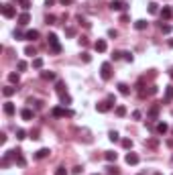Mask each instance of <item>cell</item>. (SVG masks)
Listing matches in <instances>:
<instances>
[{
	"label": "cell",
	"mask_w": 173,
	"mask_h": 175,
	"mask_svg": "<svg viewBox=\"0 0 173 175\" xmlns=\"http://www.w3.org/2000/svg\"><path fill=\"white\" fill-rule=\"evenodd\" d=\"M51 114L55 116V118H65V116H73V110H69V108L65 106H57L51 110Z\"/></svg>",
	"instance_id": "6da1fadb"
},
{
	"label": "cell",
	"mask_w": 173,
	"mask_h": 175,
	"mask_svg": "<svg viewBox=\"0 0 173 175\" xmlns=\"http://www.w3.org/2000/svg\"><path fill=\"white\" fill-rule=\"evenodd\" d=\"M100 77L104 81H108V80H112V65L110 63H102V67H100Z\"/></svg>",
	"instance_id": "7a4b0ae2"
},
{
	"label": "cell",
	"mask_w": 173,
	"mask_h": 175,
	"mask_svg": "<svg viewBox=\"0 0 173 175\" xmlns=\"http://www.w3.org/2000/svg\"><path fill=\"white\" fill-rule=\"evenodd\" d=\"M8 153H10V157H12L14 161H16V165H19V167H25V165H27V161H25V157H22V153H20L19 149H14V151H8Z\"/></svg>",
	"instance_id": "3957f363"
},
{
	"label": "cell",
	"mask_w": 173,
	"mask_h": 175,
	"mask_svg": "<svg viewBox=\"0 0 173 175\" xmlns=\"http://www.w3.org/2000/svg\"><path fill=\"white\" fill-rule=\"evenodd\" d=\"M96 110H98L100 114H106V112H110V110H112V102H110V100L98 102V104H96Z\"/></svg>",
	"instance_id": "277c9868"
},
{
	"label": "cell",
	"mask_w": 173,
	"mask_h": 175,
	"mask_svg": "<svg viewBox=\"0 0 173 175\" xmlns=\"http://www.w3.org/2000/svg\"><path fill=\"white\" fill-rule=\"evenodd\" d=\"M108 6L112 8V10H118V12H122V10H126V2H124V0H112V2H110V4H108Z\"/></svg>",
	"instance_id": "5b68a950"
},
{
	"label": "cell",
	"mask_w": 173,
	"mask_h": 175,
	"mask_svg": "<svg viewBox=\"0 0 173 175\" xmlns=\"http://www.w3.org/2000/svg\"><path fill=\"white\" fill-rule=\"evenodd\" d=\"M2 14H4L6 19H12V16H16V8H14L12 4H2Z\"/></svg>",
	"instance_id": "8992f818"
},
{
	"label": "cell",
	"mask_w": 173,
	"mask_h": 175,
	"mask_svg": "<svg viewBox=\"0 0 173 175\" xmlns=\"http://www.w3.org/2000/svg\"><path fill=\"white\" fill-rule=\"evenodd\" d=\"M94 49H96L98 53H104V51H106V49H108L106 41H104V39H98V41H96V43H94Z\"/></svg>",
	"instance_id": "52a82bcc"
},
{
	"label": "cell",
	"mask_w": 173,
	"mask_h": 175,
	"mask_svg": "<svg viewBox=\"0 0 173 175\" xmlns=\"http://www.w3.org/2000/svg\"><path fill=\"white\" fill-rule=\"evenodd\" d=\"M173 102V86L165 88V98H163V104H171Z\"/></svg>",
	"instance_id": "ba28073f"
},
{
	"label": "cell",
	"mask_w": 173,
	"mask_h": 175,
	"mask_svg": "<svg viewBox=\"0 0 173 175\" xmlns=\"http://www.w3.org/2000/svg\"><path fill=\"white\" fill-rule=\"evenodd\" d=\"M25 39L27 41H37L39 39V31H37V29H29L27 33H25Z\"/></svg>",
	"instance_id": "9c48e42d"
},
{
	"label": "cell",
	"mask_w": 173,
	"mask_h": 175,
	"mask_svg": "<svg viewBox=\"0 0 173 175\" xmlns=\"http://www.w3.org/2000/svg\"><path fill=\"white\" fill-rule=\"evenodd\" d=\"M16 20H19L20 27H25V25H29V22H31V14H29V12H22V14H19V19H16Z\"/></svg>",
	"instance_id": "30bf717a"
},
{
	"label": "cell",
	"mask_w": 173,
	"mask_h": 175,
	"mask_svg": "<svg viewBox=\"0 0 173 175\" xmlns=\"http://www.w3.org/2000/svg\"><path fill=\"white\" fill-rule=\"evenodd\" d=\"M124 161H126L128 165H137V163H139V155H137V153H126Z\"/></svg>",
	"instance_id": "8fae6325"
},
{
	"label": "cell",
	"mask_w": 173,
	"mask_h": 175,
	"mask_svg": "<svg viewBox=\"0 0 173 175\" xmlns=\"http://www.w3.org/2000/svg\"><path fill=\"white\" fill-rule=\"evenodd\" d=\"M20 118L22 120H33V110L31 108H22L20 110Z\"/></svg>",
	"instance_id": "7c38bea8"
},
{
	"label": "cell",
	"mask_w": 173,
	"mask_h": 175,
	"mask_svg": "<svg viewBox=\"0 0 173 175\" xmlns=\"http://www.w3.org/2000/svg\"><path fill=\"white\" fill-rule=\"evenodd\" d=\"M14 110H16V108H14L12 102H4V114H6V116H12Z\"/></svg>",
	"instance_id": "4fadbf2b"
},
{
	"label": "cell",
	"mask_w": 173,
	"mask_h": 175,
	"mask_svg": "<svg viewBox=\"0 0 173 175\" xmlns=\"http://www.w3.org/2000/svg\"><path fill=\"white\" fill-rule=\"evenodd\" d=\"M159 110H161V106H159V104H155V106L149 110V118H151V120H155V118L159 116Z\"/></svg>",
	"instance_id": "5bb4252c"
},
{
	"label": "cell",
	"mask_w": 173,
	"mask_h": 175,
	"mask_svg": "<svg viewBox=\"0 0 173 175\" xmlns=\"http://www.w3.org/2000/svg\"><path fill=\"white\" fill-rule=\"evenodd\" d=\"M159 14H161V19L169 20V19H171V8H169V6H163V8L159 10Z\"/></svg>",
	"instance_id": "9a60e30c"
},
{
	"label": "cell",
	"mask_w": 173,
	"mask_h": 175,
	"mask_svg": "<svg viewBox=\"0 0 173 175\" xmlns=\"http://www.w3.org/2000/svg\"><path fill=\"white\" fill-rule=\"evenodd\" d=\"M106 161L108 163H116V159H118V153H114V151H106Z\"/></svg>",
	"instance_id": "2e32d148"
},
{
	"label": "cell",
	"mask_w": 173,
	"mask_h": 175,
	"mask_svg": "<svg viewBox=\"0 0 173 175\" xmlns=\"http://www.w3.org/2000/svg\"><path fill=\"white\" fill-rule=\"evenodd\" d=\"M147 10H149V14H157L159 12V4H157V2H149V4H147Z\"/></svg>",
	"instance_id": "e0dca14e"
},
{
	"label": "cell",
	"mask_w": 173,
	"mask_h": 175,
	"mask_svg": "<svg viewBox=\"0 0 173 175\" xmlns=\"http://www.w3.org/2000/svg\"><path fill=\"white\" fill-rule=\"evenodd\" d=\"M49 153H51L49 149H39V151L35 153V159H45V157H49Z\"/></svg>",
	"instance_id": "ac0fdd59"
},
{
	"label": "cell",
	"mask_w": 173,
	"mask_h": 175,
	"mask_svg": "<svg viewBox=\"0 0 173 175\" xmlns=\"http://www.w3.org/2000/svg\"><path fill=\"white\" fill-rule=\"evenodd\" d=\"M155 130H157V135H165L167 130H169V126H167L165 122H159V124L155 126Z\"/></svg>",
	"instance_id": "d6986e66"
},
{
	"label": "cell",
	"mask_w": 173,
	"mask_h": 175,
	"mask_svg": "<svg viewBox=\"0 0 173 175\" xmlns=\"http://www.w3.org/2000/svg\"><path fill=\"white\" fill-rule=\"evenodd\" d=\"M2 94L6 96V98H10L12 94H16V86H6L4 90H2Z\"/></svg>",
	"instance_id": "ffe728a7"
},
{
	"label": "cell",
	"mask_w": 173,
	"mask_h": 175,
	"mask_svg": "<svg viewBox=\"0 0 173 175\" xmlns=\"http://www.w3.org/2000/svg\"><path fill=\"white\" fill-rule=\"evenodd\" d=\"M159 29H161V33H163V35H169V33L173 31V27L169 25V22H161V25H159Z\"/></svg>",
	"instance_id": "44dd1931"
},
{
	"label": "cell",
	"mask_w": 173,
	"mask_h": 175,
	"mask_svg": "<svg viewBox=\"0 0 173 175\" xmlns=\"http://www.w3.org/2000/svg\"><path fill=\"white\" fill-rule=\"evenodd\" d=\"M25 55L35 57V55H37V47H35V45H27V47H25Z\"/></svg>",
	"instance_id": "7402d4cb"
},
{
	"label": "cell",
	"mask_w": 173,
	"mask_h": 175,
	"mask_svg": "<svg viewBox=\"0 0 173 175\" xmlns=\"http://www.w3.org/2000/svg\"><path fill=\"white\" fill-rule=\"evenodd\" d=\"M41 77H43V80H47V81H53L57 75H55L53 71H41Z\"/></svg>",
	"instance_id": "603a6c76"
},
{
	"label": "cell",
	"mask_w": 173,
	"mask_h": 175,
	"mask_svg": "<svg viewBox=\"0 0 173 175\" xmlns=\"http://www.w3.org/2000/svg\"><path fill=\"white\" fill-rule=\"evenodd\" d=\"M8 81H10V86H16V84H19L20 81V77H19V74H8Z\"/></svg>",
	"instance_id": "cb8c5ba5"
},
{
	"label": "cell",
	"mask_w": 173,
	"mask_h": 175,
	"mask_svg": "<svg viewBox=\"0 0 173 175\" xmlns=\"http://www.w3.org/2000/svg\"><path fill=\"white\" fill-rule=\"evenodd\" d=\"M147 25H149V22H147V20H137V22H134V29H137V31H145L147 29Z\"/></svg>",
	"instance_id": "d4e9b609"
},
{
	"label": "cell",
	"mask_w": 173,
	"mask_h": 175,
	"mask_svg": "<svg viewBox=\"0 0 173 175\" xmlns=\"http://www.w3.org/2000/svg\"><path fill=\"white\" fill-rule=\"evenodd\" d=\"M118 92L122 96H128V94H130V88H128L126 84H118Z\"/></svg>",
	"instance_id": "484cf974"
},
{
	"label": "cell",
	"mask_w": 173,
	"mask_h": 175,
	"mask_svg": "<svg viewBox=\"0 0 173 175\" xmlns=\"http://www.w3.org/2000/svg\"><path fill=\"white\" fill-rule=\"evenodd\" d=\"M55 90H57V94H59V96L67 94V92H65V84H63V81H57V86H55Z\"/></svg>",
	"instance_id": "4316f807"
},
{
	"label": "cell",
	"mask_w": 173,
	"mask_h": 175,
	"mask_svg": "<svg viewBox=\"0 0 173 175\" xmlns=\"http://www.w3.org/2000/svg\"><path fill=\"white\" fill-rule=\"evenodd\" d=\"M16 2H19V4H20V8H22L25 12H27L29 8H31V2H29V0H16Z\"/></svg>",
	"instance_id": "83f0119b"
},
{
	"label": "cell",
	"mask_w": 173,
	"mask_h": 175,
	"mask_svg": "<svg viewBox=\"0 0 173 175\" xmlns=\"http://www.w3.org/2000/svg\"><path fill=\"white\" fill-rule=\"evenodd\" d=\"M47 39H49V45H59V43H57V35H55V33H49V35H47Z\"/></svg>",
	"instance_id": "f1b7e54d"
},
{
	"label": "cell",
	"mask_w": 173,
	"mask_h": 175,
	"mask_svg": "<svg viewBox=\"0 0 173 175\" xmlns=\"http://www.w3.org/2000/svg\"><path fill=\"white\" fill-rule=\"evenodd\" d=\"M61 104H63V106H69V104H71V96L63 94V96H61Z\"/></svg>",
	"instance_id": "f546056e"
},
{
	"label": "cell",
	"mask_w": 173,
	"mask_h": 175,
	"mask_svg": "<svg viewBox=\"0 0 173 175\" xmlns=\"http://www.w3.org/2000/svg\"><path fill=\"white\" fill-rule=\"evenodd\" d=\"M114 112H116V116H120V118H122V116L126 114V106H116V110H114Z\"/></svg>",
	"instance_id": "4dcf8cb0"
},
{
	"label": "cell",
	"mask_w": 173,
	"mask_h": 175,
	"mask_svg": "<svg viewBox=\"0 0 173 175\" xmlns=\"http://www.w3.org/2000/svg\"><path fill=\"white\" fill-rule=\"evenodd\" d=\"M33 67H35V69H41V67H43V59H41V57H35V59H33Z\"/></svg>",
	"instance_id": "1f68e13d"
},
{
	"label": "cell",
	"mask_w": 173,
	"mask_h": 175,
	"mask_svg": "<svg viewBox=\"0 0 173 175\" xmlns=\"http://www.w3.org/2000/svg\"><path fill=\"white\" fill-rule=\"evenodd\" d=\"M108 139H110V141H112V142H118V141H120V135H118V132H116V130H112V132L108 135Z\"/></svg>",
	"instance_id": "d6a6232c"
},
{
	"label": "cell",
	"mask_w": 173,
	"mask_h": 175,
	"mask_svg": "<svg viewBox=\"0 0 173 175\" xmlns=\"http://www.w3.org/2000/svg\"><path fill=\"white\" fill-rule=\"evenodd\" d=\"M108 175H120L118 167H114V165H110V167H108Z\"/></svg>",
	"instance_id": "836d02e7"
},
{
	"label": "cell",
	"mask_w": 173,
	"mask_h": 175,
	"mask_svg": "<svg viewBox=\"0 0 173 175\" xmlns=\"http://www.w3.org/2000/svg\"><path fill=\"white\" fill-rule=\"evenodd\" d=\"M16 139H19V141H22V139H27V132H25L22 128H19V130H16Z\"/></svg>",
	"instance_id": "e575fe53"
},
{
	"label": "cell",
	"mask_w": 173,
	"mask_h": 175,
	"mask_svg": "<svg viewBox=\"0 0 173 175\" xmlns=\"http://www.w3.org/2000/svg\"><path fill=\"white\" fill-rule=\"evenodd\" d=\"M122 147L124 149H133V141H130V139H122Z\"/></svg>",
	"instance_id": "d590c367"
},
{
	"label": "cell",
	"mask_w": 173,
	"mask_h": 175,
	"mask_svg": "<svg viewBox=\"0 0 173 175\" xmlns=\"http://www.w3.org/2000/svg\"><path fill=\"white\" fill-rule=\"evenodd\" d=\"M55 175H67V169L63 167V165H61V167H57V169H55Z\"/></svg>",
	"instance_id": "8d00e7d4"
},
{
	"label": "cell",
	"mask_w": 173,
	"mask_h": 175,
	"mask_svg": "<svg viewBox=\"0 0 173 175\" xmlns=\"http://www.w3.org/2000/svg\"><path fill=\"white\" fill-rule=\"evenodd\" d=\"M108 37H110V39H116V37H118V31H116V29H108Z\"/></svg>",
	"instance_id": "74e56055"
},
{
	"label": "cell",
	"mask_w": 173,
	"mask_h": 175,
	"mask_svg": "<svg viewBox=\"0 0 173 175\" xmlns=\"http://www.w3.org/2000/svg\"><path fill=\"white\" fill-rule=\"evenodd\" d=\"M122 57H124V61H128V63H133V59H134L133 53H128V51H126V53H122Z\"/></svg>",
	"instance_id": "f35d334b"
},
{
	"label": "cell",
	"mask_w": 173,
	"mask_h": 175,
	"mask_svg": "<svg viewBox=\"0 0 173 175\" xmlns=\"http://www.w3.org/2000/svg\"><path fill=\"white\" fill-rule=\"evenodd\" d=\"M16 67H19L20 71H25V69H27L29 65H27V61H19V63H16Z\"/></svg>",
	"instance_id": "ab89813d"
},
{
	"label": "cell",
	"mask_w": 173,
	"mask_h": 175,
	"mask_svg": "<svg viewBox=\"0 0 173 175\" xmlns=\"http://www.w3.org/2000/svg\"><path fill=\"white\" fill-rule=\"evenodd\" d=\"M80 173H84V167H81V165H75V167H73V175H80Z\"/></svg>",
	"instance_id": "60d3db41"
},
{
	"label": "cell",
	"mask_w": 173,
	"mask_h": 175,
	"mask_svg": "<svg viewBox=\"0 0 173 175\" xmlns=\"http://www.w3.org/2000/svg\"><path fill=\"white\" fill-rule=\"evenodd\" d=\"M81 59L86 61V63H90V61H92V55H90V53H86V51H84V53H81Z\"/></svg>",
	"instance_id": "b9f144b4"
},
{
	"label": "cell",
	"mask_w": 173,
	"mask_h": 175,
	"mask_svg": "<svg viewBox=\"0 0 173 175\" xmlns=\"http://www.w3.org/2000/svg\"><path fill=\"white\" fill-rule=\"evenodd\" d=\"M14 39H25V33H22V31H19V29H16V31H14Z\"/></svg>",
	"instance_id": "7bdbcfd3"
},
{
	"label": "cell",
	"mask_w": 173,
	"mask_h": 175,
	"mask_svg": "<svg viewBox=\"0 0 173 175\" xmlns=\"http://www.w3.org/2000/svg\"><path fill=\"white\" fill-rule=\"evenodd\" d=\"M51 51L53 53H61V45H51Z\"/></svg>",
	"instance_id": "ee69618b"
},
{
	"label": "cell",
	"mask_w": 173,
	"mask_h": 175,
	"mask_svg": "<svg viewBox=\"0 0 173 175\" xmlns=\"http://www.w3.org/2000/svg\"><path fill=\"white\" fill-rule=\"evenodd\" d=\"M88 43H90V41H88L86 37H81V39H80V45H81V47H88Z\"/></svg>",
	"instance_id": "f6af8a7d"
},
{
	"label": "cell",
	"mask_w": 173,
	"mask_h": 175,
	"mask_svg": "<svg viewBox=\"0 0 173 175\" xmlns=\"http://www.w3.org/2000/svg\"><path fill=\"white\" fill-rule=\"evenodd\" d=\"M140 116H143V114H140L139 110H134V112H133V118H134V120H140Z\"/></svg>",
	"instance_id": "bcb514c9"
},
{
	"label": "cell",
	"mask_w": 173,
	"mask_h": 175,
	"mask_svg": "<svg viewBox=\"0 0 173 175\" xmlns=\"http://www.w3.org/2000/svg\"><path fill=\"white\" fill-rule=\"evenodd\" d=\"M120 57H122V53H120V51H114V53H112V59H114V61L120 59Z\"/></svg>",
	"instance_id": "7dc6e473"
},
{
	"label": "cell",
	"mask_w": 173,
	"mask_h": 175,
	"mask_svg": "<svg viewBox=\"0 0 173 175\" xmlns=\"http://www.w3.org/2000/svg\"><path fill=\"white\" fill-rule=\"evenodd\" d=\"M31 136H33L35 141H37V139H41V136H39V130H31Z\"/></svg>",
	"instance_id": "c3c4849f"
},
{
	"label": "cell",
	"mask_w": 173,
	"mask_h": 175,
	"mask_svg": "<svg viewBox=\"0 0 173 175\" xmlns=\"http://www.w3.org/2000/svg\"><path fill=\"white\" fill-rule=\"evenodd\" d=\"M65 35H67V37H73V35H75V31H73V29H65Z\"/></svg>",
	"instance_id": "681fc988"
},
{
	"label": "cell",
	"mask_w": 173,
	"mask_h": 175,
	"mask_svg": "<svg viewBox=\"0 0 173 175\" xmlns=\"http://www.w3.org/2000/svg\"><path fill=\"white\" fill-rule=\"evenodd\" d=\"M120 22H128V14H122V16H120Z\"/></svg>",
	"instance_id": "f907efd6"
},
{
	"label": "cell",
	"mask_w": 173,
	"mask_h": 175,
	"mask_svg": "<svg viewBox=\"0 0 173 175\" xmlns=\"http://www.w3.org/2000/svg\"><path fill=\"white\" fill-rule=\"evenodd\" d=\"M149 94L153 96V94H157V86H151V90H149Z\"/></svg>",
	"instance_id": "816d5d0a"
},
{
	"label": "cell",
	"mask_w": 173,
	"mask_h": 175,
	"mask_svg": "<svg viewBox=\"0 0 173 175\" xmlns=\"http://www.w3.org/2000/svg\"><path fill=\"white\" fill-rule=\"evenodd\" d=\"M147 145H149V147H157V141H155V139H151V141L147 142Z\"/></svg>",
	"instance_id": "f5cc1de1"
},
{
	"label": "cell",
	"mask_w": 173,
	"mask_h": 175,
	"mask_svg": "<svg viewBox=\"0 0 173 175\" xmlns=\"http://www.w3.org/2000/svg\"><path fill=\"white\" fill-rule=\"evenodd\" d=\"M55 4V0H45V6H53Z\"/></svg>",
	"instance_id": "db71d44e"
},
{
	"label": "cell",
	"mask_w": 173,
	"mask_h": 175,
	"mask_svg": "<svg viewBox=\"0 0 173 175\" xmlns=\"http://www.w3.org/2000/svg\"><path fill=\"white\" fill-rule=\"evenodd\" d=\"M61 4H63V6H67V4H71V0H59Z\"/></svg>",
	"instance_id": "11a10c76"
},
{
	"label": "cell",
	"mask_w": 173,
	"mask_h": 175,
	"mask_svg": "<svg viewBox=\"0 0 173 175\" xmlns=\"http://www.w3.org/2000/svg\"><path fill=\"white\" fill-rule=\"evenodd\" d=\"M167 45H169V47L173 49V39H169V43H167Z\"/></svg>",
	"instance_id": "9f6ffc18"
},
{
	"label": "cell",
	"mask_w": 173,
	"mask_h": 175,
	"mask_svg": "<svg viewBox=\"0 0 173 175\" xmlns=\"http://www.w3.org/2000/svg\"><path fill=\"white\" fill-rule=\"evenodd\" d=\"M169 75H171V80H173V67H171V69H169Z\"/></svg>",
	"instance_id": "6f0895ef"
},
{
	"label": "cell",
	"mask_w": 173,
	"mask_h": 175,
	"mask_svg": "<svg viewBox=\"0 0 173 175\" xmlns=\"http://www.w3.org/2000/svg\"><path fill=\"white\" fill-rule=\"evenodd\" d=\"M153 175H163V173H159V171H157V173H153Z\"/></svg>",
	"instance_id": "680465c9"
},
{
	"label": "cell",
	"mask_w": 173,
	"mask_h": 175,
	"mask_svg": "<svg viewBox=\"0 0 173 175\" xmlns=\"http://www.w3.org/2000/svg\"><path fill=\"white\" fill-rule=\"evenodd\" d=\"M94 175H100V173H94Z\"/></svg>",
	"instance_id": "91938a15"
},
{
	"label": "cell",
	"mask_w": 173,
	"mask_h": 175,
	"mask_svg": "<svg viewBox=\"0 0 173 175\" xmlns=\"http://www.w3.org/2000/svg\"><path fill=\"white\" fill-rule=\"evenodd\" d=\"M171 132H173V128H171Z\"/></svg>",
	"instance_id": "94428289"
}]
</instances>
